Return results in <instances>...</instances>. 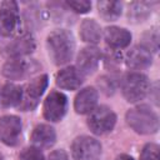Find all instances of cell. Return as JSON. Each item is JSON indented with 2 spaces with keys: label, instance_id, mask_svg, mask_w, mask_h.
<instances>
[{
  "label": "cell",
  "instance_id": "obj_23",
  "mask_svg": "<svg viewBox=\"0 0 160 160\" xmlns=\"http://www.w3.org/2000/svg\"><path fill=\"white\" fill-rule=\"evenodd\" d=\"M65 5L68 9L76 14H86L91 9V2L86 0H72V1H66Z\"/></svg>",
  "mask_w": 160,
  "mask_h": 160
},
{
  "label": "cell",
  "instance_id": "obj_29",
  "mask_svg": "<svg viewBox=\"0 0 160 160\" xmlns=\"http://www.w3.org/2000/svg\"><path fill=\"white\" fill-rule=\"evenodd\" d=\"M115 160H134V158L130 156V155H128V154H121V155H119Z\"/></svg>",
  "mask_w": 160,
  "mask_h": 160
},
{
  "label": "cell",
  "instance_id": "obj_22",
  "mask_svg": "<svg viewBox=\"0 0 160 160\" xmlns=\"http://www.w3.org/2000/svg\"><path fill=\"white\" fill-rule=\"evenodd\" d=\"M140 45L146 48L150 52L158 51V48H159V31H158V29L154 28L151 30H148L142 35V42Z\"/></svg>",
  "mask_w": 160,
  "mask_h": 160
},
{
  "label": "cell",
  "instance_id": "obj_20",
  "mask_svg": "<svg viewBox=\"0 0 160 160\" xmlns=\"http://www.w3.org/2000/svg\"><path fill=\"white\" fill-rule=\"evenodd\" d=\"M98 11L104 21H115L120 18L122 4L120 1H98Z\"/></svg>",
  "mask_w": 160,
  "mask_h": 160
},
{
  "label": "cell",
  "instance_id": "obj_4",
  "mask_svg": "<svg viewBox=\"0 0 160 160\" xmlns=\"http://www.w3.org/2000/svg\"><path fill=\"white\" fill-rule=\"evenodd\" d=\"M48 84H49V76L46 74H42L31 79L25 86H22V100L19 105L20 110L22 111L34 110L38 106L40 98L45 92Z\"/></svg>",
  "mask_w": 160,
  "mask_h": 160
},
{
  "label": "cell",
  "instance_id": "obj_26",
  "mask_svg": "<svg viewBox=\"0 0 160 160\" xmlns=\"http://www.w3.org/2000/svg\"><path fill=\"white\" fill-rule=\"evenodd\" d=\"M104 62H105V66H106L109 70L116 71V70L121 66V55L118 54L115 50H111L110 52L106 54Z\"/></svg>",
  "mask_w": 160,
  "mask_h": 160
},
{
  "label": "cell",
  "instance_id": "obj_17",
  "mask_svg": "<svg viewBox=\"0 0 160 160\" xmlns=\"http://www.w3.org/2000/svg\"><path fill=\"white\" fill-rule=\"evenodd\" d=\"M56 132L55 129L48 124H39L34 128L31 134V142L39 149H46L55 144Z\"/></svg>",
  "mask_w": 160,
  "mask_h": 160
},
{
  "label": "cell",
  "instance_id": "obj_24",
  "mask_svg": "<svg viewBox=\"0 0 160 160\" xmlns=\"http://www.w3.org/2000/svg\"><path fill=\"white\" fill-rule=\"evenodd\" d=\"M19 159H20V160H45L41 149H39V148H36V146L25 148V149L20 152Z\"/></svg>",
  "mask_w": 160,
  "mask_h": 160
},
{
  "label": "cell",
  "instance_id": "obj_6",
  "mask_svg": "<svg viewBox=\"0 0 160 160\" xmlns=\"http://www.w3.org/2000/svg\"><path fill=\"white\" fill-rule=\"evenodd\" d=\"M71 155L74 160H99L101 144L95 138L88 135L78 136L71 144Z\"/></svg>",
  "mask_w": 160,
  "mask_h": 160
},
{
  "label": "cell",
  "instance_id": "obj_18",
  "mask_svg": "<svg viewBox=\"0 0 160 160\" xmlns=\"http://www.w3.org/2000/svg\"><path fill=\"white\" fill-rule=\"evenodd\" d=\"M22 100V86L8 82L0 90V105L2 108L19 106Z\"/></svg>",
  "mask_w": 160,
  "mask_h": 160
},
{
  "label": "cell",
  "instance_id": "obj_1",
  "mask_svg": "<svg viewBox=\"0 0 160 160\" xmlns=\"http://www.w3.org/2000/svg\"><path fill=\"white\" fill-rule=\"evenodd\" d=\"M46 48L51 61L58 65L68 64L75 52V39L71 31L58 29L51 31L46 39Z\"/></svg>",
  "mask_w": 160,
  "mask_h": 160
},
{
  "label": "cell",
  "instance_id": "obj_3",
  "mask_svg": "<svg viewBox=\"0 0 160 160\" xmlns=\"http://www.w3.org/2000/svg\"><path fill=\"white\" fill-rule=\"evenodd\" d=\"M150 81L141 72H129L120 81V90L128 102H138L142 100L150 91Z\"/></svg>",
  "mask_w": 160,
  "mask_h": 160
},
{
  "label": "cell",
  "instance_id": "obj_12",
  "mask_svg": "<svg viewBox=\"0 0 160 160\" xmlns=\"http://www.w3.org/2000/svg\"><path fill=\"white\" fill-rule=\"evenodd\" d=\"M101 60V51L99 48L89 45L85 46L80 50V52L78 54L76 58V69L79 70V72L84 76V75H90L92 74Z\"/></svg>",
  "mask_w": 160,
  "mask_h": 160
},
{
  "label": "cell",
  "instance_id": "obj_14",
  "mask_svg": "<svg viewBox=\"0 0 160 160\" xmlns=\"http://www.w3.org/2000/svg\"><path fill=\"white\" fill-rule=\"evenodd\" d=\"M98 98H99V92L95 88H92V86L84 88L75 96V100H74L75 111L80 115L90 114L96 108Z\"/></svg>",
  "mask_w": 160,
  "mask_h": 160
},
{
  "label": "cell",
  "instance_id": "obj_5",
  "mask_svg": "<svg viewBox=\"0 0 160 160\" xmlns=\"http://www.w3.org/2000/svg\"><path fill=\"white\" fill-rule=\"evenodd\" d=\"M116 124V114L106 105L96 106L88 118V126L91 132L104 135L110 132Z\"/></svg>",
  "mask_w": 160,
  "mask_h": 160
},
{
  "label": "cell",
  "instance_id": "obj_27",
  "mask_svg": "<svg viewBox=\"0 0 160 160\" xmlns=\"http://www.w3.org/2000/svg\"><path fill=\"white\" fill-rule=\"evenodd\" d=\"M98 85H99L100 89H101L105 94H108V95L112 94L114 90H115V82H114V80L110 79L109 76H101V78L99 79V81H98Z\"/></svg>",
  "mask_w": 160,
  "mask_h": 160
},
{
  "label": "cell",
  "instance_id": "obj_10",
  "mask_svg": "<svg viewBox=\"0 0 160 160\" xmlns=\"http://www.w3.org/2000/svg\"><path fill=\"white\" fill-rule=\"evenodd\" d=\"M35 46L36 44L32 35L30 32H25L8 42L2 49V54L9 59H18L31 54L35 50Z\"/></svg>",
  "mask_w": 160,
  "mask_h": 160
},
{
  "label": "cell",
  "instance_id": "obj_15",
  "mask_svg": "<svg viewBox=\"0 0 160 160\" xmlns=\"http://www.w3.org/2000/svg\"><path fill=\"white\" fill-rule=\"evenodd\" d=\"M104 39L108 46L112 50L124 49L131 41V34L125 28L120 26H108L104 30Z\"/></svg>",
  "mask_w": 160,
  "mask_h": 160
},
{
  "label": "cell",
  "instance_id": "obj_11",
  "mask_svg": "<svg viewBox=\"0 0 160 160\" xmlns=\"http://www.w3.org/2000/svg\"><path fill=\"white\" fill-rule=\"evenodd\" d=\"M0 24L5 35L14 34L20 25V14L16 1L6 0L0 5Z\"/></svg>",
  "mask_w": 160,
  "mask_h": 160
},
{
  "label": "cell",
  "instance_id": "obj_2",
  "mask_svg": "<svg viewBox=\"0 0 160 160\" xmlns=\"http://www.w3.org/2000/svg\"><path fill=\"white\" fill-rule=\"evenodd\" d=\"M125 120L135 132L141 135H151L159 130L158 114L148 105H139L129 109Z\"/></svg>",
  "mask_w": 160,
  "mask_h": 160
},
{
  "label": "cell",
  "instance_id": "obj_8",
  "mask_svg": "<svg viewBox=\"0 0 160 160\" xmlns=\"http://www.w3.org/2000/svg\"><path fill=\"white\" fill-rule=\"evenodd\" d=\"M21 119L16 115L0 116V141L8 146H16L21 140Z\"/></svg>",
  "mask_w": 160,
  "mask_h": 160
},
{
  "label": "cell",
  "instance_id": "obj_9",
  "mask_svg": "<svg viewBox=\"0 0 160 160\" xmlns=\"http://www.w3.org/2000/svg\"><path fill=\"white\" fill-rule=\"evenodd\" d=\"M68 110V98L60 92V91H51L42 106V114L44 118L51 122H58L60 121Z\"/></svg>",
  "mask_w": 160,
  "mask_h": 160
},
{
  "label": "cell",
  "instance_id": "obj_16",
  "mask_svg": "<svg viewBox=\"0 0 160 160\" xmlns=\"http://www.w3.org/2000/svg\"><path fill=\"white\" fill-rule=\"evenodd\" d=\"M84 76L75 66H66L56 75V85L64 90H76L81 86Z\"/></svg>",
  "mask_w": 160,
  "mask_h": 160
},
{
  "label": "cell",
  "instance_id": "obj_25",
  "mask_svg": "<svg viewBox=\"0 0 160 160\" xmlns=\"http://www.w3.org/2000/svg\"><path fill=\"white\" fill-rule=\"evenodd\" d=\"M140 160H159V146L154 142L146 144L141 150Z\"/></svg>",
  "mask_w": 160,
  "mask_h": 160
},
{
  "label": "cell",
  "instance_id": "obj_13",
  "mask_svg": "<svg viewBox=\"0 0 160 160\" xmlns=\"http://www.w3.org/2000/svg\"><path fill=\"white\" fill-rule=\"evenodd\" d=\"M152 62V54L142 45H136L131 48L125 58V64L131 70H144L148 69Z\"/></svg>",
  "mask_w": 160,
  "mask_h": 160
},
{
  "label": "cell",
  "instance_id": "obj_21",
  "mask_svg": "<svg viewBox=\"0 0 160 160\" xmlns=\"http://www.w3.org/2000/svg\"><path fill=\"white\" fill-rule=\"evenodd\" d=\"M151 14V4L146 1H134L129 5L128 19L132 24L145 21Z\"/></svg>",
  "mask_w": 160,
  "mask_h": 160
},
{
  "label": "cell",
  "instance_id": "obj_7",
  "mask_svg": "<svg viewBox=\"0 0 160 160\" xmlns=\"http://www.w3.org/2000/svg\"><path fill=\"white\" fill-rule=\"evenodd\" d=\"M39 69L40 65L34 59L29 60V59L18 58V59L8 60L1 68V74L9 80H21L32 75Z\"/></svg>",
  "mask_w": 160,
  "mask_h": 160
},
{
  "label": "cell",
  "instance_id": "obj_28",
  "mask_svg": "<svg viewBox=\"0 0 160 160\" xmlns=\"http://www.w3.org/2000/svg\"><path fill=\"white\" fill-rule=\"evenodd\" d=\"M48 160H69V156H68V152L65 150L58 149V150H54L49 154Z\"/></svg>",
  "mask_w": 160,
  "mask_h": 160
},
{
  "label": "cell",
  "instance_id": "obj_19",
  "mask_svg": "<svg viewBox=\"0 0 160 160\" xmlns=\"http://www.w3.org/2000/svg\"><path fill=\"white\" fill-rule=\"evenodd\" d=\"M80 38L82 41L94 45L98 44L101 39V28L100 25L94 20V19H85L80 24V30H79Z\"/></svg>",
  "mask_w": 160,
  "mask_h": 160
}]
</instances>
